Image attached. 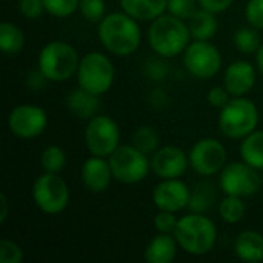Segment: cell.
Wrapping results in <instances>:
<instances>
[{"label": "cell", "instance_id": "cell-12", "mask_svg": "<svg viewBox=\"0 0 263 263\" xmlns=\"http://www.w3.org/2000/svg\"><path fill=\"white\" fill-rule=\"evenodd\" d=\"M190 166L200 176H214L227 165V148L217 139H200L191 148Z\"/></svg>", "mask_w": 263, "mask_h": 263}, {"label": "cell", "instance_id": "cell-7", "mask_svg": "<svg viewBox=\"0 0 263 263\" xmlns=\"http://www.w3.org/2000/svg\"><path fill=\"white\" fill-rule=\"evenodd\" d=\"M112 176L117 182L134 185L142 182L151 168L148 154L137 149L134 145H119L109 156Z\"/></svg>", "mask_w": 263, "mask_h": 263}, {"label": "cell", "instance_id": "cell-33", "mask_svg": "<svg viewBox=\"0 0 263 263\" xmlns=\"http://www.w3.org/2000/svg\"><path fill=\"white\" fill-rule=\"evenodd\" d=\"M177 222H179V219L171 211H162V210H159V213L154 217V227H156L157 233L174 234V230L177 227Z\"/></svg>", "mask_w": 263, "mask_h": 263}, {"label": "cell", "instance_id": "cell-27", "mask_svg": "<svg viewBox=\"0 0 263 263\" xmlns=\"http://www.w3.org/2000/svg\"><path fill=\"white\" fill-rule=\"evenodd\" d=\"M133 145L145 154H154L159 149V134L153 126H140L133 134Z\"/></svg>", "mask_w": 263, "mask_h": 263}, {"label": "cell", "instance_id": "cell-23", "mask_svg": "<svg viewBox=\"0 0 263 263\" xmlns=\"http://www.w3.org/2000/svg\"><path fill=\"white\" fill-rule=\"evenodd\" d=\"M240 157L253 168L263 171V131L256 129L248 134L240 145Z\"/></svg>", "mask_w": 263, "mask_h": 263}, {"label": "cell", "instance_id": "cell-9", "mask_svg": "<svg viewBox=\"0 0 263 263\" xmlns=\"http://www.w3.org/2000/svg\"><path fill=\"white\" fill-rule=\"evenodd\" d=\"M262 179L259 170L247 162H233L220 171V188L227 196L250 197L259 193Z\"/></svg>", "mask_w": 263, "mask_h": 263}, {"label": "cell", "instance_id": "cell-22", "mask_svg": "<svg viewBox=\"0 0 263 263\" xmlns=\"http://www.w3.org/2000/svg\"><path fill=\"white\" fill-rule=\"evenodd\" d=\"M188 28L194 40H211L217 32L219 22L214 12L200 8L188 18Z\"/></svg>", "mask_w": 263, "mask_h": 263}, {"label": "cell", "instance_id": "cell-25", "mask_svg": "<svg viewBox=\"0 0 263 263\" xmlns=\"http://www.w3.org/2000/svg\"><path fill=\"white\" fill-rule=\"evenodd\" d=\"M245 213H247V205L243 202V197L227 196L220 202L219 214H220V219L225 223H230V225L239 223L245 217Z\"/></svg>", "mask_w": 263, "mask_h": 263}, {"label": "cell", "instance_id": "cell-3", "mask_svg": "<svg viewBox=\"0 0 263 263\" xmlns=\"http://www.w3.org/2000/svg\"><path fill=\"white\" fill-rule=\"evenodd\" d=\"M174 237L185 253L191 256H205L216 245L217 228L203 213H191L179 219Z\"/></svg>", "mask_w": 263, "mask_h": 263}, {"label": "cell", "instance_id": "cell-32", "mask_svg": "<svg viewBox=\"0 0 263 263\" xmlns=\"http://www.w3.org/2000/svg\"><path fill=\"white\" fill-rule=\"evenodd\" d=\"M23 259L22 248L8 239H3L0 243V263H20Z\"/></svg>", "mask_w": 263, "mask_h": 263}, {"label": "cell", "instance_id": "cell-29", "mask_svg": "<svg viewBox=\"0 0 263 263\" xmlns=\"http://www.w3.org/2000/svg\"><path fill=\"white\" fill-rule=\"evenodd\" d=\"M80 0H43L45 11L54 17L65 18L72 15L79 9Z\"/></svg>", "mask_w": 263, "mask_h": 263}, {"label": "cell", "instance_id": "cell-8", "mask_svg": "<svg viewBox=\"0 0 263 263\" xmlns=\"http://www.w3.org/2000/svg\"><path fill=\"white\" fill-rule=\"evenodd\" d=\"M32 200L42 213L54 216L68 206L69 188L57 173H45L32 185Z\"/></svg>", "mask_w": 263, "mask_h": 263}, {"label": "cell", "instance_id": "cell-35", "mask_svg": "<svg viewBox=\"0 0 263 263\" xmlns=\"http://www.w3.org/2000/svg\"><path fill=\"white\" fill-rule=\"evenodd\" d=\"M18 11L23 17L34 20L43 14L45 5L43 0H18Z\"/></svg>", "mask_w": 263, "mask_h": 263}, {"label": "cell", "instance_id": "cell-10", "mask_svg": "<svg viewBox=\"0 0 263 263\" xmlns=\"http://www.w3.org/2000/svg\"><path fill=\"white\" fill-rule=\"evenodd\" d=\"M183 63L193 77L205 80L220 71L222 54L210 40H194L185 49Z\"/></svg>", "mask_w": 263, "mask_h": 263}, {"label": "cell", "instance_id": "cell-4", "mask_svg": "<svg viewBox=\"0 0 263 263\" xmlns=\"http://www.w3.org/2000/svg\"><path fill=\"white\" fill-rule=\"evenodd\" d=\"M39 71L49 82H65L77 74L79 54L74 46L62 40L46 43L39 54Z\"/></svg>", "mask_w": 263, "mask_h": 263}, {"label": "cell", "instance_id": "cell-6", "mask_svg": "<svg viewBox=\"0 0 263 263\" xmlns=\"http://www.w3.org/2000/svg\"><path fill=\"white\" fill-rule=\"evenodd\" d=\"M114 66L109 57L102 52H89L80 59L77 69L79 86L96 94L103 96L114 83Z\"/></svg>", "mask_w": 263, "mask_h": 263}, {"label": "cell", "instance_id": "cell-1", "mask_svg": "<svg viewBox=\"0 0 263 263\" xmlns=\"http://www.w3.org/2000/svg\"><path fill=\"white\" fill-rule=\"evenodd\" d=\"M99 39L111 54L128 57L139 49L142 32L136 18L126 12H112L99 22Z\"/></svg>", "mask_w": 263, "mask_h": 263}, {"label": "cell", "instance_id": "cell-18", "mask_svg": "<svg viewBox=\"0 0 263 263\" xmlns=\"http://www.w3.org/2000/svg\"><path fill=\"white\" fill-rule=\"evenodd\" d=\"M177 240L174 234L159 233L148 243L143 259L148 263H170L176 259L177 254Z\"/></svg>", "mask_w": 263, "mask_h": 263}, {"label": "cell", "instance_id": "cell-5", "mask_svg": "<svg viewBox=\"0 0 263 263\" xmlns=\"http://www.w3.org/2000/svg\"><path fill=\"white\" fill-rule=\"evenodd\" d=\"M259 125V109L250 99L233 97L225 108L220 109L219 128L228 139H245L256 131Z\"/></svg>", "mask_w": 263, "mask_h": 263}, {"label": "cell", "instance_id": "cell-21", "mask_svg": "<svg viewBox=\"0 0 263 263\" xmlns=\"http://www.w3.org/2000/svg\"><path fill=\"white\" fill-rule=\"evenodd\" d=\"M66 106L79 119L89 120L99 111V96L79 86V89H74L68 94Z\"/></svg>", "mask_w": 263, "mask_h": 263}, {"label": "cell", "instance_id": "cell-24", "mask_svg": "<svg viewBox=\"0 0 263 263\" xmlns=\"http://www.w3.org/2000/svg\"><path fill=\"white\" fill-rule=\"evenodd\" d=\"M25 46L23 31L12 22H3L0 25V48L6 55L18 54Z\"/></svg>", "mask_w": 263, "mask_h": 263}, {"label": "cell", "instance_id": "cell-11", "mask_svg": "<svg viewBox=\"0 0 263 263\" xmlns=\"http://www.w3.org/2000/svg\"><path fill=\"white\" fill-rule=\"evenodd\" d=\"M120 131L108 116H94L85 129V143L92 156L109 157L119 146Z\"/></svg>", "mask_w": 263, "mask_h": 263}, {"label": "cell", "instance_id": "cell-38", "mask_svg": "<svg viewBox=\"0 0 263 263\" xmlns=\"http://www.w3.org/2000/svg\"><path fill=\"white\" fill-rule=\"evenodd\" d=\"M197 2H199L200 8H203L206 11H211L214 14L227 11L234 3V0H197Z\"/></svg>", "mask_w": 263, "mask_h": 263}, {"label": "cell", "instance_id": "cell-14", "mask_svg": "<svg viewBox=\"0 0 263 263\" xmlns=\"http://www.w3.org/2000/svg\"><path fill=\"white\" fill-rule=\"evenodd\" d=\"M191 191L180 179H162L153 190V202L157 210L177 213L190 205Z\"/></svg>", "mask_w": 263, "mask_h": 263}, {"label": "cell", "instance_id": "cell-13", "mask_svg": "<svg viewBox=\"0 0 263 263\" xmlns=\"http://www.w3.org/2000/svg\"><path fill=\"white\" fill-rule=\"evenodd\" d=\"M48 126V116L35 105H18L8 116V128L18 139H34Z\"/></svg>", "mask_w": 263, "mask_h": 263}, {"label": "cell", "instance_id": "cell-37", "mask_svg": "<svg viewBox=\"0 0 263 263\" xmlns=\"http://www.w3.org/2000/svg\"><path fill=\"white\" fill-rule=\"evenodd\" d=\"M211 203H213V199H210V196L206 193H203L202 188H200L194 194H191L188 208L193 213H205L211 206Z\"/></svg>", "mask_w": 263, "mask_h": 263}, {"label": "cell", "instance_id": "cell-31", "mask_svg": "<svg viewBox=\"0 0 263 263\" xmlns=\"http://www.w3.org/2000/svg\"><path fill=\"white\" fill-rule=\"evenodd\" d=\"M166 11L182 20H188L197 11V0H168Z\"/></svg>", "mask_w": 263, "mask_h": 263}, {"label": "cell", "instance_id": "cell-40", "mask_svg": "<svg viewBox=\"0 0 263 263\" xmlns=\"http://www.w3.org/2000/svg\"><path fill=\"white\" fill-rule=\"evenodd\" d=\"M256 63H257V69H259V72L263 76V42L262 45H260V48L257 49V52H256Z\"/></svg>", "mask_w": 263, "mask_h": 263}, {"label": "cell", "instance_id": "cell-36", "mask_svg": "<svg viewBox=\"0 0 263 263\" xmlns=\"http://www.w3.org/2000/svg\"><path fill=\"white\" fill-rule=\"evenodd\" d=\"M231 97L233 96L228 92V89L225 86H214V88L210 89V92L206 96V100H208V103L211 106L222 109V108H225L228 105V102L231 100Z\"/></svg>", "mask_w": 263, "mask_h": 263}, {"label": "cell", "instance_id": "cell-16", "mask_svg": "<svg viewBox=\"0 0 263 263\" xmlns=\"http://www.w3.org/2000/svg\"><path fill=\"white\" fill-rule=\"evenodd\" d=\"M256 77L257 71L250 62L237 60L227 66L223 74V86L233 97H243L254 88Z\"/></svg>", "mask_w": 263, "mask_h": 263}, {"label": "cell", "instance_id": "cell-17", "mask_svg": "<svg viewBox=\"0 0 263 263\" xmlns=\"http://www.w3.org/2000/svg\"><path fill=\"white\" fill-rule=\"evenodd\" d=\"M80 177L83 186L94 194L106 191L111 185V179H114L109 160L100 156H92L83 162Z\"/></svg>", "mask_w": 263, "mask_h": 263}, {"label": "cell", "instance_id": "cell-39", "mask_svg": "<svg viewBox=\"0 0 263 263\" xmlns=\"http://www.w3.org/2000/svg\"><path fill=\"white\" fill-rule=\"evenodd\" d=\"M0 205H2V211H0V223H5L6 217H8V199L5 194H0Z\"/></svg>", "mask_w": 263, "mask_h": 263}, {"label": "cell", "instance_id": "cell-19", "mask_svg": "<svg viewBox=\"0 0 263 263\" xmlns=\"http://www.w3.org/2000/svg\"><path fill=\"white\" fill-rule=\"evenodd\" d=\"M236 256L247 263H259L263 260V236L257 231H243L234 242Z\"/></svg>", "mask_w": 263, "mask_h": 263}, {"label": "cell", "instance_id": "cell-15", "mask_svg": "<svg viewBox=\"0 0 263 263\" xmlns=\"http://www.w3.org/2000/svg\"><path fill=\"white\" fill-rule=\"evenodd\" d=\"M190 159L179 146L159 148L151 159V170L160 179H179L188 170Z\"/></svg>", "mask_w": 263, "mask_h": 263}, {"label": "cell", "instance_id": "cell-34", "mask_svg": "<svg viewBox=\"0 0 263 263\" xmlns=\"http://www.w3.org/2000/svg\"><path fill=\"white\" fill-rule=\"evenodd\" d=\"M245 17L253 28L263 29V0H250L245 8Z\"/></svg>", "mask_w": 263, "mask_h": 263}, {"label": "cell", "instance_id": "cell-30", "mask_svg": "<svg viewBox=\"0 0 263 263\" xmlns=\"http://www.w3.org/2000/svg\"><path fill=\"white\" fill-rule=\"evenodd\" d=\"M79 11L83 18L89 22H100L105 17L106 5L105 0H80Z\"/></svg>", "mask_w": 263, "mask_h": 263}, {"label": "cell", "instance_id": "cell-26", "mask_svg": "<svg viewBox=\"0 0 263 263\" xmlns=\"http://www.w3.org/2000/svg\"><path fill=\"white\" fill-rule=\"evenodd\" d=\"M234 45L243 54H256L262 45V40H260V35L256 31V28H253L250 25V26H242L236 31Z\"/></svg>", "mask_w": 263, "mask_h": 263}, {"label": "cell", "instance_id": "cell-28", "mask_svg": "<svg viewBox=\"0 0 263 263\" xmlns=\"http://www.w3.org/2000/svg\"><path fill=\"white\" fill-rule=\"evenodd\" d=\"M40 165L45 173H60L66 165L65 151L60 146H46L40 154Z\"/></svg>", "mask_w": 263, "mask_h": 263}, {"label": "cell", "instance_id": "cell-20", "mask_svg": "<svg viewBox=\"0 0 263 263\" xmlns=\"http://www.w3.org/2000/svg\"><path fill=\"white\" fill-rule=\"evenodd\" d=\"M123 12L136 18L137 22L154 20L165 14L168 0H119Z\"/></svg>", "mask_w": 263, "mask_h": 263}, {"label": "cell", "instance_id": "cell-2", "mask_svg": "<svg viewBox=\"0 0 263 263\" xmlns=\"http://www.w3.org/2000/svg\"><path fill=\"white\" fill-rule=\"evenodd\" d=\"M148 40L157 55L170 59L185 52L191 40V32L185 20L173 14H162L151 22Z\"/></svg>", "mask_w": 263, "mask_h": 263}]
</instances>
